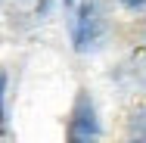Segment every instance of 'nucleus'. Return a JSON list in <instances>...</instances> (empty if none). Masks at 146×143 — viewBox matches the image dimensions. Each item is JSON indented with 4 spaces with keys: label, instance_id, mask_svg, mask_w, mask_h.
<instances>
[{
    "label": "nucleus",
    "instance_id": "obj_1",
    "mask_svg": "<svg viewBox=\"0 0 146 143\" xmlns=\"http://www.w3.org/2000/svg\"><path fill=\"white\" fill-rule=\"evenodd\" d=\"M90 25H93V16H90V3L81 6V16H78V47L84 50L90 44Z\"/></svg>",
    "mask_w": 146,
    "mask_h": 143
},
{
    "label": "nucleus",
    "instance_id": "obj_2",
    "mask_svg": "<svg viewBox=\"0 0 146 143\" xmlns=\"http://www.w3.org/2000/svg\"><path fill=\"white\" fill-rule=\"evenodd\" d=\"M3 87H6V75L0 72V128H3Z\"/></svg>",
    "mask_w": 146,
    "mask_h": 143
},
{
    "label": "nucleus",
    "instance_id": "obj_3",
    "mask_svg": "<svg viewBox=\"0 0 146 143\" xmlns=\"http://www.w3.org/2000/svg\"><path fill=\"white\" fill-rule=\"evenodd\" d=\"M121 3H127V6H140V3H146V0H121Z\"/></svg>",
    "mask_w": 146,
    "mask_h": 143
},
{
    "label": "nucleus",
    "instance_id": "obj_4",
    "mask_svg": "<svg viewBox=\"0 0 146 143\" xmlns=\"http://www.w3.org/2000/svg\"><path fill=\"white\" fill-rule=\"evenodd\" d=\"M72 143H84V140H81V137H75V140H72Z\"/></svg>",
    "mask_w": 146,
    "mask_h": 143
},
{
    "label": "nucleus",
    "instance_id": "obj_5",
    "mask_svg": "<svg viewBox=\"0 0 146 143\" xmlns=\"http://www.w3.org/2000/svg\"><path fill=\"white\" fill-rule=\"evenodd\" d=\"M68 3H72V0H68Z\"/></svg>",
    "mask_w": 146,
    "mask_h": 143
}]
</instances>
